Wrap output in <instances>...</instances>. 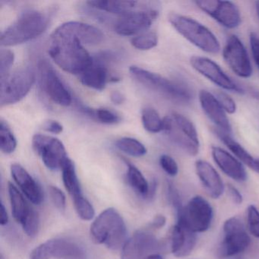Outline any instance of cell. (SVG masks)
Returning a JSON list of instances; mask_svg holds the SVG:
<instances>
[{
  "label": "cell",
  "mask_w": 259,
  "mask_h": 259,
  "mask_svg": "<svg viewBox=\"0 0 259 259\" xmlns=\"http://www.w3.org/2000/svg\"><path fill=\"white\" fill-rule=\"evenodd\" d=\"M228 192L230 194V198H231L232 201L236 204H241L243 201V197H242L241 192L236 189L234 186L232 185H229L228 186Z\"/></svg>",
  "instance_id": "obj_44"
},
{
  "label": "cell",
  "mask_w": 259,
  "mask_h": 259,
  "mask_svg": "<svg viewBox=\"0 0 259 259\" xmlns=\"http://www.w3.org/2000/svg\"><path fill=\"white\" fill-rule=\"evenodd\" d=\"M32 145L35 152L41 157L45 166L51 170L63 168L68 160L64 145L58 139L37 134L33 137Z\"/></svg>",
  "instance_id": "obj_9"
},
{
  "label": "cell",
  "mask_w": 259,
  "mask_h": 259,
  "mask_svg": "<svg viewBox=\"0 0 259 259\" xmlns=\"http://www.w3.org/2000/svg\"><path fill=\"white\" fill-rule=\"evenodd\" d=\"M195 4L225 28L233 29L240 25V11L233 3L221 0H198Z\"/></svg>",
  "instance_id": "obj_12"
},
{
  "label": "cell",
  "mask_w": 259,
  "mask_h": 259,
  "mask_svg": "<svg viewBox=\"0 0 259 259\" xmlns=\"http://www.w3.org/2000/svg\"><path fill=\"white\" fill-rule=\"evenodd\" d=\"M223 57L227 66L237 76L248 78L252 75V66L248 52L237 36L229 37L223 50Z\"/></svg>",
  "instance_id": "obj_13"
},
{
  "label": "cell",
  "mask_w": 259,
  "mask_h": 259,
  "mask_svg": "<svg viewBox=\"0 0 259 259\" xmlns=\"http://www.w3.org/2000/svg\"><path fill=\"white\" fill-rule=\"evenodd\" d=\"M169 22L180 35L204 52L217 54L221 51L216 36L195 19L172 13L169 15Z\"/></svg>",
  "instance_id": "obj_4"
},
{
  "label": "cell",
  "mask_w": 259,
  "mask_h": 259,
  "mask_svg": "<svg viewBox=\"0 0 259 259\" xmlns=\"http://www.w3.org/2000/svg\"><path fill=\"white\" fill-rule=\"evenodd\" d=\"M160 247V242L152 233L139 230L122 247V259H145Z\"/></svg>",
  "instance_id": "obj_16"
},
{
  "label": "cell",
  "mask_w": 259,
  "mask_h": 259,
  "mask_svg": "<svg viewBox=\"0 0 259 259\" xmlns=\"http://www.w3.org/2000/svg\"><path fill=\"white\" fill-rule=\"evenodd\" d=\"M91 239L98 245H105L111 250L122 248L127 239L125 222L116 209L107 208L91 226Z\"/></svg>",
  "instance_id": "obj_3"
},
{
  "label": "cell",
  "mask_w": 259,
  "mask_h": 259,
  "mask_svg": "<svg viewBox=\"0 0 259 259\" xmlns=\"http://www.w3.org/2000/svg\"><path fill=\"white\" fill-rule=\"evenodd\" d=\"M74 206L78 217L83 221H91L95 215V210L90 201L84 195L73 199Z\"/></svg>",
  "instance_id": "obj_34"
},
{
  "label": "cell",
  "mask_w": 259,
  "mask_h": 259,
  "mask_svg": "<svg viewBox=\"0 0 259 259\" xmlns=\"http://www.w3.org/2000/svg\"><path fill=\"white\" fill-rule=\"evenodd\" d=\"M214 96L226 113L233 114L236 111V102L227 94L223 92H218L215 93Z\"/></svg>",
  "instance_id": "obj_40"
},
{
  "label": "cell",
  "mask_w": 259,
  "mask_h": 259,
  "mask_svg": "<svg viewBox=\"0 0 259 259\" xmlns=\"http://www.w3.org/2000/svg\"><path fill=\"white\" fill-rule=\"evenodd\" d=\"M177 213V224L195 233L207 231L213 221L211 204L200 195L192 197Z\"/></svg>",
  "instance_id": "obj_7"
},
{
  "label": "cell",
  "mask_w": 259,
  "mask_h": 259,
  "mask_svg": "<svg viewBox=\"0 0 259 259\" xmlns=\"http://www.w3.org/2000/svg\"><path fill=\"white\" fill-rule=\"evenodd\" d=\"M115 145L122 152L133 157H142L147 154V149L145 145L133 138L125 137L118 139Z\"/></svg>",
  "instance_id": "obj_30"
},
{
  "label": "cell",
  "mask_w": 259,
  "mask_h": 259,
  "mask_svg": "<svg viewBox=\"0 0 259 259\" xmlns=\"http://www.w3.org/2000/svg\"><path fill=\"white\" fill-rule=\"evenodd\" d=\"M166 219L163 215H157L153 220L151 224V227L154 229H160L164 227L166 224Z\"/></svg>",
  "instance_id": "obj_45"
},
{
  "label": "cell",
  "mask_w": 259,
  "mask_h": 259,
  "mask_svg": "<svg viewBox=\"0 0 259 259\" xmlns=\"http://www.w3.org/2000/svg\"><path fill=\"white\" fill-rule=\"evenodd\" d=\"M158 14L157 7L152 5L145 10H136L128 14L119 16L117 20L113 23L115 31L122 36L142 34L148 31Z\"/></svg>",
  "instance_id": "obj_10"
},
{
  "label": "cell",
  "mask_w": 259,
  "mask_h": 259,
  "mask_svg": "<svg viewBox=\"0 0 259 259\" xmlns=\"http://www.w3.org/2000/svg\"><path fill=\"white\" fill-rule=\"evenodd\" d=\"M224 238L218 248L221 257L236 255L245 251L251 243L243 222L238 217H232L224 222Z\"/></svg>",
  "instance_id": "obj_8"
},
{
  "label": "cell",
  "mask_w": 259,
  "mask_h": 259,
  "mask_svg": "<svg viewBox=\"0 0 259 259\" xmlns=\"http://www.w3.org/2000/svg\"><path fill=\"white\" fill-rule=\"evenodd\" d=\"M145 259H163V257L158 253H153V254L147 256Z\"/></svg>",
  "instance_id": "obj_49"
},
{
  "label": "cell",
  "mask_w": 259,
  "mask_h": 259,
  "mask_svg": "<svg viewBox=\"0 0 259 259\" xmlns=\"http://www.w3.org/2000/svg\"><path fill=\"white\" fill-rule=\"evenodd\" d=\"M211 154L218 167L235 181L242 183L247 180V172L240 160L218 146L211 148Z\"/></svg>",
  "instance_id": "obj_18"
},
{
  "label": "cell",
  "mask_w": 259,
  "mask_h": 259,
  "mask_svg": "<svg viewBox=\"0 0 259 259\" xmlns=\"http://www.w3.org/2000/svg\"><path fill=\"white\" fill-rule=\"evenodd\" d=\"M127 180L131 187L143 197L148 198L150 186L143 174L134 165L127 163Z\"/></svg>",
  "instance_id": "obj_29"
},
{
  "label": "cell",
  "mask_w": 259,
  "mask_h": 259,
  "mask_svg": "<svg viewBox=\"0 0 259 259\" xmlns=\"http://www.w3.org/2000/svg\"><path fill=\"white\" fill-rule=\"evenodd\" d=\"M8 213H7V209H6L4 203L1 202V204H0V224L2 226H5L8 224Z\"/></svg>",
  "instance_id": "obj_47"
},
{
  "label": "cell",
  "mask_w": 259,
  "mask_h": 259,
  "mask_svg": "<svg viewBox=\"0 0 259 259\" xmlns=\"http://www.w3.org/2000/svg\"><path fill=\"white\" fill-rule=\"evenodd\" d=\"M43 128L48 133H54V134H60L63 133V126L55 120H48L45 122L43 125Z\"/></svg>",
  "instance_id": "obj_43"
},
{
  "label": "cell",
  "mask_w": 259,
  "mask_h": 259,
  "mask_svg": "<svg viewBox=\"0 0 259 259\" xmlns=\"http://www.w3.org/2000/svg\"><path fill=\"white\" fill-rule=\"evenodd\" d=\"M110 100L116 105H121L125 102V98L122 93L117 92V91H115V92H112L111 95H110Z\"/></svg>",
  "instance_id": "obj_46"
},
{
  "label": "cell",
  "mask_w": 259,
  "mask_h": 259,
  "mask_svg": "<svg viewBox=\"0 0 259 259\" xmlns=\"http://www.w3.org/2000/svg\"><path fill=\"white\" fill-rule=\"evenodd\" d=\"M249 168L259 174V158H254Z\"/></svg>",
  "instance_id": "obj_48"
},
{
  "label": "cell",
  "mask_w": 259,
  "mask_h": 259,
  "mask_svg": "<svg viewBox=\"0 0 259 259\" xmlns=\"http://www.w3.org/2000/svg\"><path fill=\"white\" fill-rule=\"evenodd\" d=\"M132 45L140 51H148L155 48L158 44V37L154 31H146L131 40Z\"/></svg>",
  "instance_id": "obj_33"
},
{
  "label": "cell",
  "mask_w": 259,
  "mask_h": 259,
  "mask_svg": "<svg viewBox=\"0 0 259 259\" xmlns=\"http://www.w3.org/2000/svg\"><path fill=\"white\" fill-rule=\"evenodd\" d=\"M25 233L30 237H34L38 233L40 227V217L36 210H33L31 214L22 224Z\"/></svg>",
  "instance_id": "obj_37"
},
{
  "label": "cell",
  "mask_w": 259,
  "mask_h": 259,
  "mask_svg": "<svg viewBox=\"0 0 259 259\" xmlns=\"http://www.w3.org/2000/svg\"><path fill=\"white\" fill-rule=\"evenodd\" d=\"M38 72L42 89L50 99L63 107L70 105L72 102V95L54 68L46 60L39 62Z\"/></svg>",
  "instance_id": "obj_11"
},
{
  "label": "cell",
  "mask_w": 259,
  "mask_h": 259,
  "mask_svg": "<svg viewBox=\"0 0 259 259\" xmlns=\"http://www.w3.org/2000/svg\"><path fill=\"white\" fill-rule=\"evenodd\" d=\"M48 54L57 66L73 75H81L93 63L84 45L64 24L51 34Z\"/></svg>",
  "instance_id": "obj_1"
},
{
  "label": "cell",
  "mask_w": 259,
  "mask_h": 259,
  "mask_svg": "<svg viewBox=\"0 0 259 259\" xmlns=\"http://www.w3.org/2000/svg\"><path fill=\"white\" fill-rule=\"evenodd\" d=\"M130 72L136 81L172 101L189 103L193 98L190 89L183 83L172 81L138 66H131Z\"/></svg>",
  "instance_id": "obj_5"
},
{
  "label": "cell",
  "mask_w": 259,
  "mask_h": 259,
  "mask_svg": "<svg viewBox=\"0 0 259 259\" xmlns=\"http://www.w3.org/2000/svg\"><path fill=\"white\" fill-rule=\"evenodd\" d=\"M153 3H139L137 1L124 0H96L87 3L89 7L93 10L106 12L110 14L121 16L133 13L136 10H145L151 7Z\"/></svg>",
  "instance_id": "obj_22"
},
{
  "label": "cell",
  "mask_w": 259,
  "mask_h": 259,
  "mask_svg": "<svg viewBox=\"0 0 259 259\" xmlns=\"http://www.w3.org/2000/svg\"><path fill=\"white\" fill-rule=\"evenodd\" d=\"M195 169L207 195L213 199L221 198L225 187L221 176L214 167L206 160H198L195 163Z\"/></svg>",
  "instance_id": "obj_19"
},
{
  "label": "cell",
  "mask_w": 259,
  "mask_h": 259,
  "mask_svg": "<svg viewBox=\"0 0 259 259\" xmlns=\"http://www.w3.org/2000/svg\"><path fill=\"white\" fill-rule=\"evenodd\" d=\"M15 55L10 50H1L0 52V81L7 79L11 74Z\"/></svg>",
  "instance_id": "obj_35"
},
{
  "label": "cell",
  "mask_w": 259,
  "mask_h": 259,
  "mask_svg": "<svg viewBox=\"0 0 259 259\" xmlns=\"http://www.w3.org/2000/svg\"><path fill=\"white\" fill-rule=\"evenodd\" d=\"M79 79L83 85L89 89L96 91L104 90L110 80L107 65L93 57L92 66L79 75Z\"/></svg>",
  "instance_id": "obj_24"
},
{
  "label": "cell",
  "mask_w": 259,
  "mask_h": 259,
  "mask_svg": "<svg viewBox=\"0 0 259 259\" xmlns=\"http://www.w3.org/2000/svg\"><path fill=\"white\" fill-rule=\"evenodd\" d=\"M0 259H5L4 258V255H3L2 254H1V255H0Z\"/></svg>",
  "instance_id": "obj_51"
},
{
  "label": "cell",
  "mask_w": 259,
  "mask_h": 259,
  "mask_svg": "<svg viewBox=\"0 0 259 259\" xmlns=\"http://www.w3.org/2000/svg\"><path fill=\"white\" fill-rule=\"evenodd\" d=\"M214 133L217 136L221 139V142H223V143L229 148V150L236 156V158L249 167L250 165L254 160V157H253L240 144L236 142L231 137L230 134L221 131L218 128L215 130Z\"/></svg>",
  "instance_id": "obj_28"
},
{
  "label": "cell",
  "mask_w": 259,
  "mask_h": 259,
  "mask_svg": "<svg viewBox=\"0 0 259 259\" xmlns=\"http://www.w3.org/2000/svg\"><path fill=\"white\" fill-rule=\"evenodd\" d=\"M49 24L50 16L47 13L39 10H26L1 33V46H16L30 41L44 34Z\"/></svg>",
  "instance_id": "obj_2"
},
{
  "label": "cell",
  "mask_w": 259,
  "mask_h": 259,
  "mask_svg": "<svg viewBox=\"0 0 259 259\" xmlns=\"http://www.w3.org/2000/svg\"><path fill=\"white\" fill-rule=\"evenodd\" d=\"M160 164L162 169L170 177H176L179 172V166L176 160L167 154H163L160 157Z\"/></svg>",
  "instance_id": "obj_41"
},
{
  "label": "cell",
  "mask_w": 259,
  "mask_h": 259,
  "mask_svg": "<svg viewBox=\"0 0 259 259\" xmlns=\"http://www.w3.org/2000/svg\"><path fill=\"white\" fill-rule=\"evenodd\" d=\"M63 24L83 45H97L104 40V33L93 25L81 22H68Z\"/></svg>",
  "instance_id": "obj_25"
},
{
  "label": "cell",
  "mask_w": 259,
  "mask_h": 259,
  "mask_svg": "<svg viewBox=\"0 0 259 259\" xmlns=\"http://www.w3.org/2000/svg\"><path fill=\"white\" fill-rule=\"evenodd\" d=\"M12 177L28 200L33 204H41L44 200L43 192L40 186L28 171L19 163L11 166Z\"/></svg>",
  "instance_id": "obj_20"
},
{
  "label": "cell",
  "mask_w": 259,
  "mask_h": 259,
  "mask_svg": "<svg viewBox=\"0 0 259 259\" xmlns=\"http://www.w3.org/2000/svg\"><path fill=\"white\" fill-rule=\"evenodd\" d=\"M163 132L170 140L189 155L195 157L199 152L200 142L194 140L189 135L180 130L170 116L163 118Z\"/></svg>",
  "instance_id": "obj_23"
},
{
  "label": "cell",
  "mask_w": 259,
  "mask_h": 259,
  "mask_svg": "<svg viewBox=\"0 0 259 259\" xmlns=\"http://www.w3.org/2000/svg\"><path fill=\"white\" fill-rule=\"evenodd\" d=\"M142 120L144 128L151 133H158L163 131V119L152 107H145L142 113Z\"/></svg>",
  "instance_id": "obj_31"
},
{
  "label": "cell",
  "mask_w": 259,
  "mask_h": 259,
  "mask_svg": "<svg viewBox=\"0 0 259 259\" xmlns=\"http://www.w3.org/2000/svg\"><path fill=\"white\" fill-rule=\"evenodd\" d=\"M35 79L34 68L25 66L16 69L7 79L0 81L1 107L16 104L25 98L35 82Z\"/></svg>",
  "instance_id": "obj_6"
},
{
  "label": "cell",
  "mask_w": 259,
  "mask_h": 259,
  "mask_svg": "<svg viewBox=\"0 0 259 259\" xmlns=\"http://www.w3.org/2000/svg\"><path fill=\"white\" fill-rule=\"evenodd\" d=\"M17 142L7 122H0V148L4 154H10L16 151Z\"/></svg>",
  "instance_id": "obj_32"
},
{
  "label": "cell",
  "mask_w": 259,
  "mask_h": 259,
  "mask_svg": "<svg viewBox=\"0 0 259 259\" xmlns=\"http://www.w3.org/2000/svg\"><path fill=\"white\" fill-rule=\"evenodd\" d=\"M250 48L256 66L259 69V36L251 32L249 36Z\"/></svg>",
  "instance_id": "obj_42"
},
{
  "label": "cell",
  "mask_w": 259,
  "mask_h": 259,
  "mask_svg": "<svg viewBox=\"0 0 259 259\" xmlns=\"http://www.w3.org/2000/svg\"><path fill=\"white\" fill-rule=\"evenodd\" d=\"M62 176H63V184L72 199L82 196L81 186L77 177L75 164L73 162L68 159L62 168Z\"/></svg>",
  "instance_id": "obj_27"
},
{
  "label": "cell",
  "mask_w": 259,
  "mask_h": 259,
  "mask_svg": "<svg viewBox=\"0 0 259 259\" xmlns=\"http://www.w3.org/2000/svg\"><path fill=\"white\" fill-rule=\"evenodd\" d=\"M255 10L256 13H257V17L259 18V1L255 2Z\"/></svg>",
  "instance_id": "obj_50"
},
{
  "label": "cell",
  "mask_w": 259,
  "mask_h": 259,
  "mask_svg": "<svg viewBox=\"0 0 259 259\" xmlns=\"http://www.w3.org/2000/svg\"><path fill=\"white\" fill-rule=\"evenodd\" d=\"M199 102L204 113L211 122L218 127V130L231 134L232 127L225 110L221 107L214 95L208 91H200Z\"/></svg>",
  "instance_id": "obj_17"
},
{
  "label": "cell",
  "mask_w": 259,
  "mask_h": 259,
  "mask_svg": "<svg viewBox=\"0 0 259 259\" xmlns=\"http://www.w3.org/2000/svg\"><path fill=\"white\" fill-rule=\"evenodd\" d=\"M97 120L104 124H116L121 121L120 116L108 109H97L95 110V118Z\"/></svg>",
  "instance_id": "obj_38"
},
{
  "label": "cell",
  "mask_w": 259,
  "mask_h": 259,
  "mask_svg": "<svg viewBox=\"0 0 259 259\" xmlns=\"http://www.w3.org/2000/svg\"><path fill=\"white\" fill-rule=\"evenodd\" d=\"M49 192L51 200L55 207L60 211H64L66 210V199L63 191L56 186H51L49 187Z\"/></svg>",
  "instance_id": "obj_39"
},
{
  "label": "cell",
  "mask_w": 259,
  "mask_h": 259,
  "mask_svg": "<svg viewBox=\"0 0 259 259\" xmlns=\"http://www.w3.org/2000/svg\"><path fill=\"white\" fill-rule=\"evenodd\" d=\"M78 245L66 239H50L31 251L30 259H63L81 255Z\"/></svg>",
  "instance_id": "obj_15"
},
{
  "label": "cell",
  "mask_w": 259,
  "mask_h": 259,
  "mask_svg": "<svg viewBox=\"0 0 259 259\" xmlns=\"http://www.w3.org/2000/svg\"><path fill=\"white\" fill-rule=\"evenodd\" d=\"M196 233L183 226L177 224L172 228L170 236L171 252L178 257H187L196 245Z\"/></svg>",
  "instance_id": "obj_21"
},
{
  "label": "cell",
  "mask_w": 259,
  "mask_h": 259,
  "mask_svg": "<svg viewBox=\"0 0 259 259\" xmlns=\"http://www.w3.org/2000/svg\"><path fill=\"white\" fill-rule=\"evenodd\" d=\"M190 64L194 69L213 84L224 90L236 93H244L245 90L231 79L213 60L206 57L194 56L191 57Z\"/></svg>",
  "instance_id": "obj_14"
},
{
  "label": "cell",
  "mask_w": 259,
  "mask_h": 259,
  "mask_svg": "<svg viewBox=\"0 0 259 259\" xmlns=\"http://www.w3.org/2000/svg\"><path fill=\"white\" fill-rule=\"evenodd\" d=\"M247 222L251 234L259 239V210L253 204L247 208Z\"/></svg>",
  "instance_id": "obj_36"
},
{
  "label": "cell",
  "mask_w": 259,
  "mask_h": 259,
  "mask_svg": "<svg viewBox=\"0 0 259 259\" xmlns=\"http://www.w3.org/2000/svg\"><path fill=\"white\" fill-rule=\"evenodd\" d=\"M8 189L13 218L22 225L34 209L30 207L23 195L13 183H9Z\"/></svg>",
  "instance_id": "obj_26"
}]
</instances>
